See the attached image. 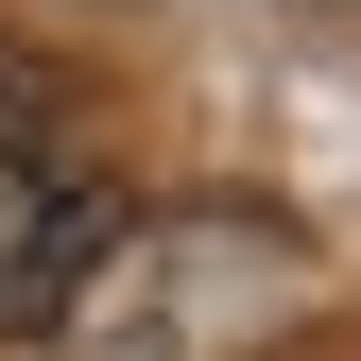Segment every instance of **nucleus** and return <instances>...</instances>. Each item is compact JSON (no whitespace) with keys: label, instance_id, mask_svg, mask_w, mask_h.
Returning a JSON list of instances; mask_svg holds the SVG:
<instances>
[{"label":"nucleus","instance_id":"f257e3e1","mask_svg":"<svg viewBox=\"0 0 361 361\" xmlns=\"http://www.w3.org/2000/svg\"><path fill=\"white\" fill-rule=\"evenodd\" d=\"M104 258H121V172H86L52 138H0V344L69 327Z\"/></svg>","mask_w":361,"mask_h":361}]
</instances>
